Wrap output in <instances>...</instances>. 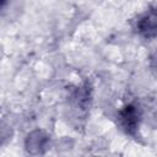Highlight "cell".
<instances>
[{"instance_id":"obj_3","label":"cell","mask_w":157,"mask_h":157,"mask_svg":"<svg viewBox=\"0 0 157 157\" xmlns=\"http://www.w3.org/2000/svg\"><path fill=\"white\" fill-rule=\"evenodd\" d=\"M153 61H156V66H157V53H156V56L153 58Z\"/></svg>"},{"instance_id":"obj_4","label":"cell","mask_w":157,"mask_h":157,"mask_svg":"<svg viewBox=\"0 0 157 157\" xmlns=\"http://www.w3.org/2000/svg\"><path fill=\"white\" fill-rule=\"evenodd\" d=\"M6 1H7V0H1V2H2V6L5 5V2H6Z\"/></svg>"},{"instance_id":"obj_1","label":"cell","mask_w":157,"mask_h":157,"mask_svg":"<svg viewBox=\"0 0 157 157\" xmlns=\"http://www.w3.org/2000/svg\"><path fill=\"white\" fill-rule=\"evenodd\" d=\"M137 29L145 38L157 36V7L148 10L137 22Z\"/></svg>"},{"instance_id":"obj_2","label":"cell","mask_w":157,"mask_h":157,"mask_svg":"<svg viewBox=\"0 0 157 157\" xmlns=\"http://www.w3.org/2000/svg\"><path fill=\"white\" fill-rule=\"evenodd\" d=\"M119 121L121 128L129 132L134 134L139 126V112L134 105H126L119 112Z\"/></svg>"}]
</instances>
